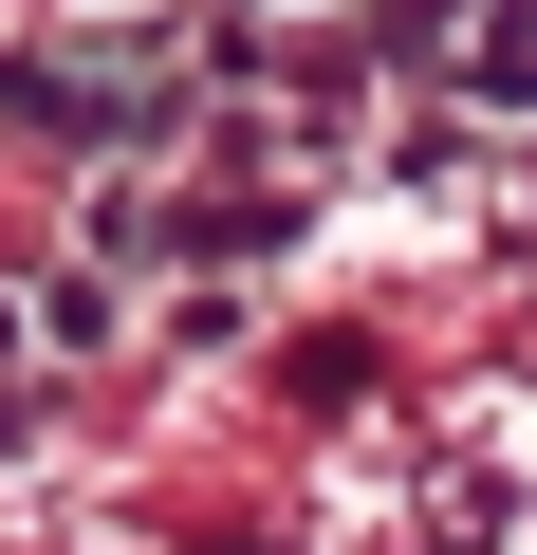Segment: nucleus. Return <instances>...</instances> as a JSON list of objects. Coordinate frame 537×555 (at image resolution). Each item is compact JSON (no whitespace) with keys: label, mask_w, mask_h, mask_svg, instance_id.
I'll list each match as a JSON object with an SVG mask.
<instances>
[{"label":"nucleus","mask_w":537,"mask_h":555,"mask_svg":"<svg viewBox=\"0 0 537 555\" xmlns=\"http://www.w3.org/2000/svg\"><path fill=\"white\" fill-rule=\"evenodd\" d=\"M334 555H537V408H426L334 481Z\"/></svg>","instance_id":"1"}]
</instances>
